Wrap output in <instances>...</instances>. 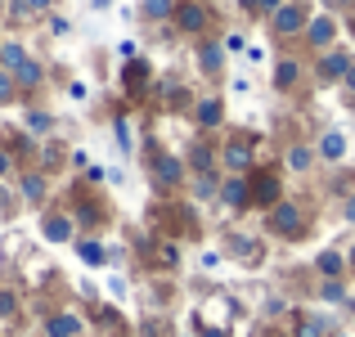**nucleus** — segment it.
<instances>
[{"mask_svg": "<svg viewBox=\"0 0 355 337\" xmlns=\"http://www.w3.org/2000/svg\"><path fill=\"white\" fill-rule=\"evenodd\" d=\"M220 166H225V175L257 171V135L252 130H230L225 144H220Z\"/></svg>", "mask_w": 355, "mask_h": 337, "instance_id": "1", "label": "nucleus"}, {"mask_svg": "<svg viewBox=\"0 0 355 337\" xmlns=\"http://www.w3.org/2000/svg\"><path fill=\"white\" fill-rule=\"evenodd\" d=\"M148 184H153L157 193H175L184 184V175H189V166H184L180 153H162V148H148Z\"/></svg>", "mask_w": 355, "mask_h": 337, "instance_id": "2", "label": "nucleus"}, {"mask_svg": "<svg viewBox=\"0 0 355 337\" xmlns=\"http://www.w3.org/2000/svg\"><path fill=\"white\" fill-rule=\"evenodd\" d=\"M266 230L275 234V239H288V243H297V239H306L311 221H306V207H302V202L284 198L279 207H270V211H266Z\"/></svg>", "mask_w": 355, "mask_h": 337, "instance_id": "3", "label": "nucleus"}, {"mask_svg": "<svg viewBox=\"0 0 355 337\" xmlns=\"http://www.w3.org/2000/svg\"><path fill=\"white\" fill-rule=\"evenodd\" d=\"M248 184H252V207L270 211V207L284 202V175H279L275 166H257V171L248 175Z\"/></svg>", "mask_w": 355, "mask_h": 337, "instance_id": "4", "label": "nucleus"}, {"mask_svg": "<svg viewBox=\"0 0 355 337\" xmlns=\"http://www.w3.org/2000/svg\"><path fill=\"white\" fill-rule=\"evenodd\" d=\"M175 27H180L184 36H207L211 32V23H216V18H211V5L207 0H175V18H171Z\"/></svg>", "mask_w": 355, "mask_h": 337, "instance_id": "5", "label": "nucleus"}, {"mask_svg": "<svg viewBox=\"0 0 355 337\" xmlns=\"http://www.w3.org/2000/svg\"><path fill=\"white\" fill-rule=\"evenodd\" d=\"M306 23H311V9H306L302 0H288V5L270 18V32H275L279 41H293V36H306Z\"/></svg>", "mask_w": 355, "mask_h": 337, "instance_id": "6", "label": "nucleus"}, {"mask_svg": "<svg viewBox=\"0 0 355 337\" xmlns=\"http://www.w3.org/2000/svg\"><path fill=\"white\" fill-rule=\"evenodd\" d=\"M351 63H355V54L342 50V45H333L329 54H320V59H315V77H320V86H342L347 72H351Z\"/></svg>", "mask_w": 355, "mask_h": 337, "instance_id": "7", "label": "nucleus"}, {"mask_svg": "<svg viewBox=\"0 0 355 337\" xmlns=\"http://www.w3.org/2000/svg\"><path fill=\"white\" fill-rule=\"evenodd\" d=\"M306 45H311L315 54H329L333 50V41H338V18L324 9V14H311V23H306V36H302Z\"/></svg>", "mask_w": 355, "mask_h": 337, "instance_id": "8", "label": "nucleus"}, {"mask_svg": "<svg viewBox=\"0 0 355 337\" xmlns=\"http://www.w3.org/2000/svg\"><path fill=\"white\" fill-rule=\"evenodd\" d=\"M41 239L45 243H72V239H77V221H72V211L45 207L41 211Z\"/></svg>", "mask_w": 355, "mask_h": 337, "instance_id": "9", "label": "nucleus"}, {"mask_svg": "<svg viewBox=\"0 0 355 337\" xmlns=\"http://www.w3.org/2000/svg\"><path fill=\"white\" fill-rule=\"evenodd\" d=\"M347 153H351V139H347V130H342V126H329L320 139H315V157L329 162V166L347 162Z\"/></svg>", "mask_w": 355, "mask_h": 337, "instance_id": "10", "label": "nucleus"}, {"mask_svg": "<svg viewBox=\"0 0 355 337\" xmlns=\"http://www.w3.org/2000/svg\"><path fill=\"white\" fill-rule=\"evenodd\" d=\"M220 207H230V211H252V184H248V175H225L220 180Z\"/></svg>", "mask_w": 355, "mask_h": 337, "instance_id": "11", "label": "nucleus"}, {"mask_svg": "<svg viewBox=\"0 0 355 337\" xmlns=\"http://www.w3.org/2000/svg\"><path fill=\"white\" fill-rule=\"evenodd\" d=\"M225 41H216V36H202L198 41V68H202V77H211V81H220V72H225Z\"/></svg>", "mask_w": 355, "mask_h": 337, "instance_id": "12", "label": "nucleus"}, {"mask_svg": "<svg viewBox=\"0 0 355 337\" xmlns=\"http://www.w3.org/2000/svg\"><path fill=\"white\" fill-rule=\"evenodd\" d=\"M184 166H189V175L220 171V148H211V139H193L189 153H184Z\"/></svg>", "mask_w": 355, "mask_h": 337, "instance_id": "13", "label": "nucleus"}, {"mask_svg": "<svg viewBox=\"0 0 355 337\" xmlns=\"http://www.w3.org/2000/svg\"><path fill=\"white\" fill-rule=\"evenodd\" d=\"M86 333V320L77 311H50L41 324V337H81Z\"/></svg>", "mask_w": 355, "mask_h": 337, "instance_id": "14", "label": "nucleus"}, {"mask_svg": "<svg viewBox=\"0 0 355 337\" xmlns=\"http://www.w3.org/2000/svg\"><path fill=\"white\" fill-rule=\"evenodd\" d=\"M193 121H198L202 135L220 130V126H225V99H220V95H202L198 104H193Z\"/></svg>", "mask_w": 355, "mask_h": 337, "instance_id": "15", "label": "nucleus"}, {"mask_svg": "<svg viewBox=\"0 0 355 337\" xmlns=\"http://www.w3.org/2000/svg\"><path fill=\"white\" fill-rule=\"evenodd\" d=\"M225 252H230L234 261H243V266H261V257H266V248H261L252 234H239V230L225 234Z\"/></svg>", "mask_w": 355, "mask_h": 337, "instance_id": "16", "label": "nucleus"}, {"mask_svg": "<svg viewBox=\"0 0 355 337\" xmlns=\"http://www.w3.org/2000/svg\"><path fill=\"white\" fill-rule=\"evenodd\" d=\"M18 198H23L27 207L50 202V175H45V171H23V175H18Z\"/></svg>", "mask_w": 355, "mask_h": 337, "instance_id": "17", "label": "nucleus"}, {"mask_svg": "<svg viewBox=\"0 0 355 337\" xmlns=\"http://www.w3.org/2000/svg\"><path fill=\"white\" fill-rule=\"evenodd\" d=\"M148 86V59H126V68H121V90H126L130 99H139Z\"/></svg>", "mask_w": 355, "mask_h": 337, "instance_id": "18", "label": "nucleus"}, {"mask_svg": "<svg viewBox=\"0 0 355 337\" xmlns=\"http://www.w3.org/2000/svg\"><path fill=\"white\" fill-rule=\"evenodd\" d=\"M315 162H320V157H315V144H288V148H284V166H288L293 175H306Z\"/></svg>", "mask_w": 355, "mask_h": 337, "instance_id": "19", "label": "nucleus"}, {"mask_svg": "<svg viewBox=\"0 0 355 337\" xmlns=\"http://www.w3.org/2000/svg\"><path fill=\"white\" fill-rule=\"evenodd\" d=\"M14 81H18V95H32V90H41V86H45V63H41V59H27L23 68L14 72Z\"/></svg>", "mask_w": 355, "mask_h": 337, "instance_id": "20", "label": "nucleus"}, {"mask_svg": "<svg viewBox=\"0 0 355 337\" xmlns=\"http://www.w3.org/2000/svg\"><path fill=\"white\" fill-rule=\"evenodd\" d=\"M315 270H320L324 279H347L351 270H347V257L342 252H333V248H324L320 257H315Z\"/></svg>", "mask_w": 355, "mask_h": 337, "instance_id": "21", "label": "nucleus"}, {"mask_svg": "<svg viewBox=\"0 0 355 337\" xmlns=\"http://www.w3.org/2000/svg\"><path fill=\"white\" fill-rule=\"evenodd\" d=\"M23 126H27V135L50 139V135H54V112H45V108H27V112H23Z\"/></svg>", "mask_w": 355, "mask_h": 337, "instance_id": "22", "label": "nucleus"}, {"mask_svg": "<svg viewBox=\"0 0 355 337\" xmlns=\"http://www.w3.org/2000/svg\"><path fill=\"white\" fill-rule=\"evenodd\" d=\"M104 202H95V198H86V202H77V207H72V221L81 225V230H99V225H104Z\"/></svg>", "mask_w": 355, "mask_h": 337, "instance_id": "23", "label": "nucleus"}, {"mask_svg": "<svg viewBox=\"0 0 355 337\" xmlns=\"http://www.w3.org/2000/svg\"><path fill=\"white\" fill-rule=\"evenodd\" d=\"M297 81H302V63L297 59H279L275 63V90L288 95V90H297Z\"/></svg>", "mask_w": 355, "mask_h": 337, "instance_id": "24", "label": "nucleus"}, {"mask_svg": "<svg viewBox=\"0 0 355 337\" xmlns=\"http://www.w3.org/2000/svg\"><path fill=\"white\" fill-rule=\"evenodd\" d=\"M220 180H225V175L220 171H207V175H193V184H189V193L198 202H211V198H220Z\"/></svg>", "mask_w": 355, "mask_h": 337, "instance_id": "25", "label": "nucleus"}, {"mask_svg": "<svg viewBox=\"0 0 355 337\" xmlns=\"http://www.w3.org/2000/svg\"><path fill=\"white\" fill-rule=\"evenodd\" d=\"M189 104H193L189 86H180V81H162V108L166 112H180V108H189Z\"/></svg>", "mask_w": 355, "mask_h": 337, "instance_id": "26", "label": "nucleus"}, {"mask_svg": "<svg viewBox=\"0 0 355 337\" xmlns=\"http://www.w3.org/2000/svg\"><path fill=\"white\" fill-rule=\"evenodd\" d=\"M320 302H329V306H351L347 279H324V284H320Z\"/></svg>", "mask_w": 355, "mask_h": 337, "instance_id": "27", "label": "nucleus"}, {"mask_svg": "<svg viewBox=\"0 0 355 337\" xmlns=\"http://www.w3.org/2000/svg\"><path fill=\"white\" fill-rule=\"evenodd\" d=\"M72 243H77V257L86 266H108V248L99 239H72Z\"/></svg>", "mask_w": 355, "mask_h": 337, "instance_id": "28", "label": "nucleus"}, {"mask_svg": "<svg viewBox=\"0 0 355 337\" xmlns=\"http://www.w3.org/2000/svg\"><path fill=\"white\" fill-rule=\"evenodd\" d=\"M27 59H32V54H27L18 41H0V68H5V72H18Z\"/></svg>", "mask_w": 355, "mask_h": 337, "instance_id": "29", "label": "nucleus"}, {"mask_svg": "<svg viewBox=\"0 0 355 337\" xmlns=\"http://www.w3.org/2000/svg\"><path fill=\"white\" fill-rule=\"evenodd\" d=\"M139 14L148 23H166V18H175V0H139Z\"/></svg>", "mask_w": 355, "mask_h": 337, "instance_id": "30", "label": "nucleus"}, {"mask_svg": "<svg viewBox=\"0 0 355 337\" xmlns=\"http://www.w3.org/2000/svg\"><path fill=\"white\" fill-rule=\"evenodd\" d=\"M293 337H329V320H324V315H306Z\"/></svg>", "mask_w": 355, "mask_h": 337, "instance_id": "31", "label": "nucleus"}, {"mask_svg": "<svg viewBox=\"0 0 355 337\" xmlns=\"http://www.w3.org/2000/svg\"><path fill=\"white\" fill-rule=\"evenodd\" d=\"M18 99H23V95H18L14 72H5V68H0V108H5V104H18Z\"/></svg>", "mask_w": 355, "mask_h": 337, "instance_id": "32", "label": "nucleus"}, {"mask_svg": "<svg viewBox=\"0 0 355 337\" xmlns=\"http://www.w3.org/2000/svg\"><path fill=\"white\" fill-rule=\"evenodd\" d=\"M59 162H63V144H54V139H45V144H41V171H54Z\"/></svg>", "mask_w": 355, "mask_h": 337, "instance_id": "33", "label": "nucleus"}, {"mask_svg": "<svg viewBox=\"0 0 355 337\" xmlns=\"http://www.w3.org/2000/svg\"><path fill=\"white\" fill-rule=\"evenodd\" d=\"M18 202H23V198H18V193L9 189L5 180H0V216H14V211H18Z\"/></svg>", "mask_w": 355, "mask_h": 337, "instance_id": "34", "label": "nucleus"}, {"mask_svg": "<svg viewBox=\"0 0 355 337\" xmlns=\"http://www.w3.org/2000/svg\"><path fill=\"white\" fill-rule=\"evenodd\" d=\"M157 266L175 270V266H180V248H175V243H162V248H157Z\"/></svg>", "mask_w": 355, "mask_h": 337, "instance_id": "35", "label": "nucleus"}, {"mask_svg": "<svg viewBox=\"0 0 355 337\" xmlns=\"http://www.w3.org/2000/svg\"><path fill=\"white\" fill-rule=\"evenodd\" d=\"M14 315H18V293L0 288V320H14Z\"/></svg>", "mask_w": 355, "mask_h": 337, "instance_id": "36", "label": "nucleus"}, {"mask_svg": "<svg viewBox=\"0 0 355 337\" xmlns=\"http://www.w3.org/2000/svg\"><path fill=\"white\" fill-rule=\"evenodd\" d=\"M113 130H117V144H121V153H130V121H126V117H113Z\"/></svg>", "mask_w": 355, "mask_h": 337, "instance_id": "37", "label": "nucleus"}, {"mask_svg": "<svg viewBox=\"0 0 355 337\" xmlns=\"http://www.w3.org/2000/svg\"><path fill=\"white\" fill-rule=\"evenodd\" d=\"M284 5H288V0H261V14H257V18H266V23H270V18H275Z\"/></svg>", "mask_w": 355, "mask_h": 337, "instance_id": "38", "label": "nucleus"}, {"mask_svg": "<svg viewBox=\"0 0 355 337\" xmlns=\"http://www.w3.org/2000/svg\"><path fill=\"white\" fill-rule=\"evenodd\" d=\"M23 9H27V14H50L54 0H23Z\"/></svg>", "mask_w": 355, "mask_h": 337, "instance_id": "39", "label": "nucleus"}, {"mask_svg": "<svg viewBox=\"0 0 355 337\" xmlns=\"http://www.w3.org/2000/svg\"><path fill=\"white\" fill-rule=\"evenodd\" d=\"M5 175H14V153L0 148V180H5Z\"/></svg>", "mask_w": 355, "mask_h": 337, "instance_id": "40", "label": "nucleus"}, {"mask_svg": "<svg viewBox=\"0 0 355 337\" xmlns=\"http://www.w3.org/2000/svg\"><path fill=\"white\" fill-rule=\"evenodd\" d=\"M342 221L355 225V193H347V198H342Z\"/></svg>", "mask_w": 355, "mask_h": 337, "instance_id": "41", "label": "nucleus"}, {"mask_svg": "<svg viewBox=\"0 0 355 337\" xmlns=\"http://www.w3.org/2000/svg\"><path fill=\"white\" fill-rule=\"evenodd\" d=\"M50 32L54 36H68V18H63V14H50Z\"/></svg>", "mask_w": 355, "mask_h": 337, "instance_id": "42", "label": "nucleus"}, {"mask_svg": "<svg viewBox=\"0 0 355 337\" xmlns=\"http://www.w3.org/2000/svg\"><path fill=\"white\" fill-rule=\"evenodd\" d=\"M108 293H113V297H126V279L113 275V279H108Z\"/></svg>", "mask_w": 355, "mask_h": 337, "instance_id": "43", "label": "nucleus"}, {"mask_svg": "<svg viewBox=\"0 0 355 337\" xmlns=\"http://www.w3.org/2000/svg\"><path fill=\"white\" fill-rule=\"evenodd\" d=\"M68 95H72V99H86V95H90V90H86V81H72V86H68Z\"/></svg>", "mask_w": 355, "mask_h": 337, "instance_id": "44", "label": "nucleus"}, {"mask_svg": "<svg viewBox=\"0 0 355 337\" xmlns=\"http://www.w3.org/2000/svg\"><path fill=\"white\" fill-rule=\"evenodd\" d=\"M239 5H243V14H252V18L261 14V0H239Z\"/></svg>", "mask_w": 355, "mask_h": 337, "instance_id": "45", "label": "nucleus"}, {"mask_svg": "<svg viewBox=\"0 0 355 337\" xmlns=\"http://www.w3.org/2000/svg\"><path fill=\"white\" fill-rule=\"evenodd\" d=\"M342 90H347V95H355V63H351V72H347V81H342Z\"/></svg>", "mask_w": 355, "mask_h": 337, "instance_id": "46", "label": "nucleus"}, {"mask_svg": "<svg viewBox=\"0 0 355 337\" xmlns=\"http://www.w3.org/2000/svg\"><path fill=\"white\" fill-rule=\"evenodd\" d=\"M347 270H351V275H355V248L347 252Z\"/></svg>", "mask_w": 355, "mask_h": 337, "instance_id": "47", "label": "nucleus"}, {"mask_svg": "<svg viewBox=\"0 0 355 337\" xmlns=\"http://www.w3.org/2000/svg\"><path fill=\"white\" fill-rule=\"evenodd\" d=\"M202 337H220V333H216V329H207V333H202Z\"/></svg>", "mask_w": 355, "mask_h": 337, "instance_id": "48", "label": "nucleus"}, {"mask_svg": "<svg viewBox=\"0 0 355 337\" xmlns=\"http://www.w3.org/2000/svg\"><path fill=\"white\" fill-rule=\"evenodd\" d=\"M329 337H347V333H329Z\"/></svg>", "mask_w": 355, "mask_h": 337, "instance_id": "49", "label": "nucleus"}, {"mask_svg": "<svg viewBox=\"0 0 355 337\" xmlns=\"http://www.w3.org/2000/svg\"><path fill=\"white\" fill-rule=\"evenodd\" d=\"M175 337H189V333H175Z\"/></svg>", "mask_w": 355, "mask_h": 337, "instance_id": "50", "label": "nucleus"}, {"mask_svg": "<svg viewBox=\"0 0 355 337\" xmlns=\"http://www.w3.org/2000/svg\"><path fill=\"white\" fill-rule=\"evenodd\" d=\"M0 9H5V0H0Z\"/></svg>", "mask_w": 355, "mask_h": 337, "instance_id": "51", "label": "nucleus"}]
</instances>
